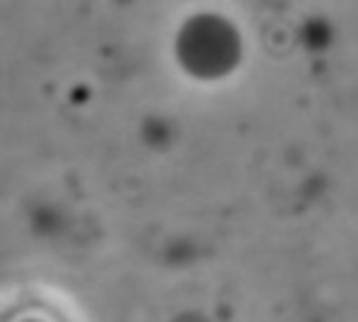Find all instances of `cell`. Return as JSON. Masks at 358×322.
<instances>
[{
	"mask_svg": "<svg viewBox=\"0 0 358 322\" xmlns=\"http://www.w3.org/2000/svg\"><path fill=\"white\" fill-rule=\"evenodd\" d=\"M179 56L196 76L227 73L238 56V39L221 20L196 17L182 31Z\"/></svg>",
	"mask_w": 358,
	"mask_h": 322,
	"instance_id": "1",
	"label": "cell"
}]
</instances>
